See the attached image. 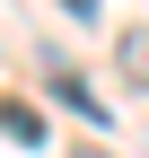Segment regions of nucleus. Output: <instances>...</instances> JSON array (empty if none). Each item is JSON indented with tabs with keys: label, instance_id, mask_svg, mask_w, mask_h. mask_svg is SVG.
I'll list each match as a JSON object with an SVG mask.
<instances>
[{
	"label": "nucleus",
	"instance_id": "1",
	"mask_svg": "<svg viewBox=\"0 0 149 158\" xmlns=\"http://www.w3.org/2000/svg\"><path fill=\"white\" fill-rule=\"evenodd\" d=\"M123 79L149 88V35H140V27H123Z\"/></svg>",
	"mask_w": 149,
	"mask_h": 158
},
{
	"label": "nucleus",
	"instance_id": "2",
	"mask_svg": "<svg viewBox=\"0 0 149 158\" xmlns=\"http://www.w3.org/2000/svg\"><path fill=\"white\" fill-rule=\"evenodd\" d=\"M0 132H9V141H18V149H35V141H44V123H35V114H26V106H0Z\"/></svg>",
	"mask_w": 149,
	"mask_h": 158
},
{
	"label": "nucleus",
	"instance_id": "3",
	"mask_svg": "<svg viewBox=\"0 0 149 158\" xmlns=\"http://www.w3.org/2000/svg\"><path fill=\"white\" fill-rule=\"evenodd\" d=\"M62 9H70V27H88V18H97V0H62Z\"/></svg>",
	"mask_w": 149,
	"mask_h": 158
},
{
	"label": "nucleus",
	"instance_id": "4",
	"mask_svg": "<svg viewBox=\"0 0 149 158\" xmlns=\"http://www.w3.org/2000/svg\"><path fill=\"white\" fill-rule=\"evenodd\" d=\"M70 158H114V149H97V141H70Z\"/></svg>",
	"mask_w": 149,
	"mask_h": 158
}]
</instances>
